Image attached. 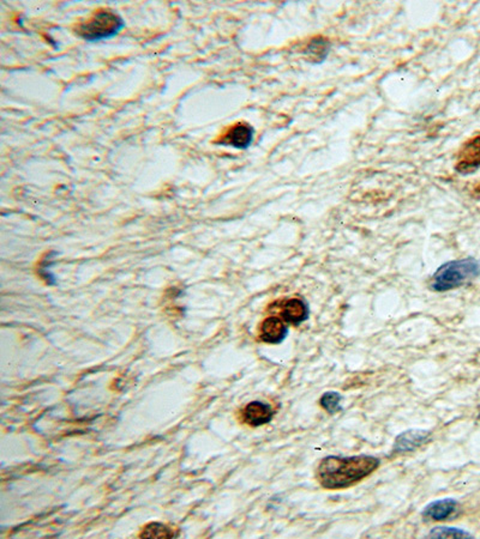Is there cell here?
<instances>
[{
  "instance_id": "6da1fadb",
  "label": "cell",
  "mask_w": 480,
  "mask_h": 539,
  "mask_svg": "<svg viewBox=\"0 0 480 539\" xmlns=\"http://www.w3.org/2000/svg\"><path fill=\"white\" fill-rule=\"evenodd\" d=\"M379 459L371 455L335 457L322 459L317 467V481L324 489L348 488L379 469Z\"/></svg>"
},
{
  "instance_id": "7a4b0ae2",
  "label": "cell",
  "mask_w": 480,
  "mask_h": 539,
  "mask_svg": "<svg viewBox=\"0 0 480 539\" xmlns=\"http://www.w3.org/2000/svg\"><path fill=\"white\" fill-rule=\"evenodd\" d=\"M480 275V261L473 258L454 260L442 265L432 277L435 291H449L469 283Z\"/></svg>"
},
{
  "instance_id": "3957f363",
  "label": "cell",
  "mask_w": 480,
  "mask_h": 539,
  "mask_svg": "<svg viewBox=\"0 0 480 539\" xmlns=\"http://www.w3.org/2000/svg\"><path fill=\"white\" fill-rule=\"evenodd\" d=\"M125 27L121 16L112 11H99L90 20L79 24L76 33L79 38L94 42L111 39Z\"/></svg>"
},
{
  "instance_id": "277c9868",
  "label": "cell",
  "mask_w": 480,
  "mask_h": 539,
  "mask_svg": "<svg viewBox=\"0 0 480 539\" xmlns=\"http://www.w3.org/2000/svg\"><path fill=\"white\" fill-rule=\"evenodd\" d=\"M480 167V137L464 144L457 157V171L462 174L471 173Z\"/></svg>"
},
{
  "instance_id": "5b68a950",
  "label": "cell",
  "mask_w": 480,
  "mask_h": 539,
  "mask_svg": "<svg viewBox=\"0 0 480 539\" xmlns=\"http://www.w3.org/2000/svg\"><path fill=\"white\" fill-rule=\"evenodd\" d=\"M431 438V433L420 429H412V431H403L395 438L394 453H405L411 450H417L418 447L428 443Z\"/></svg>"
},
{
  "instance_id": "8992f818",
  "label": "cell",
  "mask_w": 480,
  "mask_h": 539,
  "mask_svg": "<svg viewBox=\"0 0 480 539\" xmlns=\"http://www.w3.org/2000/svg\"><path fill=\"white\" fill-rule=\"evenodd\" d=\"M274 412L270 405L262 402H251L242 410V421L251 427H261L273 419Z\"/></svg>"
},
{
  "instance_id": "52a82bcc",
  "label": "cell",
  "mask_w": 480,
  "mask_h": 539,
  "mask_svg": "<svg viewBox=\"0 0 480 539\" xmlns=\"http://www.w3.org/2000/svg\"><path fill=\"white\" fill-rule=\"evenodd\" d=\"M252 140L254 128L251 127L250 125L240 123L230 128L221 140V144L235 149H246L250 147Z\"/></svg>"
},
{
  "instance_id": "ba28073f",
  "label": "cell",
  "mask_w": 480,
  "mask_h": 539,
  "mask_svg": "<svg viewBox=\"0 0 480 539\" xmlns=\"http://www.w3.org/2000/svg\"><path fill=\"white\" fill-rule=\"evenodd\" d=\"M280 312L284 320L294 326L301 325V322L308 320L310 314L308 305L301 299L286 300L280 305Z\"/></svg>"
},
{
  "instance_id": "9c48e42d",
  "label": "cell",
  "mask_w": 480,
  "mask_h": 539,
  "mask_svg": "<svg viewBox=\"0 0 480 539\" xmlns=\"http://www.w3.org/2000/svg\"><path fill=\"white\" fill-rule=\"evenodd\" d=\"M287 334H289V329L286 327L281 319L277 318V317L267 318L264 322H262L261 329H259V337H261L262 341L269 343V344L281 343Z\"/></svg>"
},
{
  "instance_id": "30bf717a",
  "label": "cell",
  "mask_w": 480,
  "mask_h": 539,
  "mask_svg": "<svg viewBox=\"0 0 480 539\" xmlns=\"http://www.w3.org/2000/svg\"><path fill=\"white\" fill-rule=\"evenodd\" d=\"M457 511V502L454 499H442L433 501L426 506L423 516L426 519L442 521L453 516Z\"/></svg>"
},
{
  "instance_id": "8fae6325",
  "label": "cell",
  "mask_w": 480,
  "mask_h": 539,
  "mask_svg": "<svg viewBox=\"0 0 480 539\" xmlns=\"http://www.w3.org/2000/svg\"><path fill=\"white\" fill-rule=\"evenodd\" d=\"M174 532L168 528L167 525L160 524V523H150L142 530L140 533L141 538H173Z\"/></svg>"
},
{
  "instance_id": "7c38bea8",
  "label": "cell",
  "mask_w": 480,
  "mask_h": 539,
  "mask_svg": "<svg viewBox=\"0 0 480 539\" xmlns=\"http://www.w3.org/2000/svg\"><path fill=\"white\" fill-rule=\"evenodd\" d=\"M329 52V43L323 39H315L311 41L306 48V55L310 60H316L317 62L323 60Z\"/></svg>"
},
{
  "instance_id": "4fadbf2b",
  "label": "cell",
  "mask_w": 480,
  "mask_h": 539,
  "mask_svg": "<svg viewBox=\"0 0 480 539\" xmlns=\"http://www.w3.org/2000/svg\"><path fill=\"white\" fill-rule=\"evenodd\" d=\"M432 538H471L472 535L467 531L457 528H436L430 532Z\"/></svg>"
},
{
  "instance_id": "5bb4252c",
  "label": "cell",
  "mask_w": 480,
  "mask_h": 539,
  "mask_svg": "<svg viewBox=\"0 0 480 539\" xmlns=\"http://www.w3.org/2000/svg\"><path fill=\"white\" fill-rule=\"evenodd\" d=\"M340 403H341V396L337 392H327L320 397V407H323L324 410L328 412L329 414H335V412H339L341 409Z\"/></svg>"
}]
</instances>
